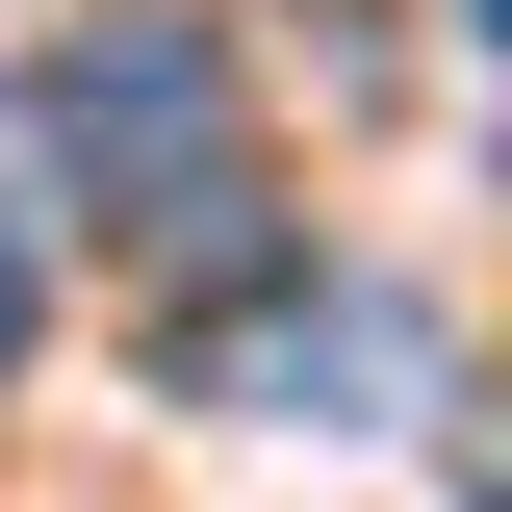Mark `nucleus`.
I'll list each match as a JSON object with an SVG mask.
<instances>
[{
    "instance_id": "2",
    "label": "nucleus",
    "mask_w": 512,
    "mask_h": 512,
    "mask_svg": "<svg viewBox=\"0 0 512 512\" xmlns=\"http://www.w3.org/2000/svg\"><path fill=\"white\" fill-rule=\"evenodd\" d=\"M180 410H256V436H359V410H436V308L410 282H205L180 308Z\"/></svg>"
},
{
    "instance_id": "1",
    "label": "nucleus",
    "mask_w": 512,
    "mask_h": 512,
    "mask_svg": "<svg viewBox=\"0 0 512 512\" xmlns=\"http://www.w3.org/2000/svg\"><path fill=\"white\" fill-rule=\"evenodd\" d=\"M26 154H77V205H103L154 282H256V128H231V52H205L180 0H103L52 52V103H26Z\"/></svg>"
},
{
    "instance_id": "3",
    "label": "nucleus",
    "mask_w": 512,
    "mask_h": 512,
    "mask_svg": "<svg viewBox=\"0 0 512 512\" xmlns=\"http://www.w3.org/2000/svg\"><path fill=\"white\" fill-rule=\"evenodd\" d=\"M26 180H52V154H26V103H0V359L52 333V205H26Z\"/></svg>"
}]
</instances>
